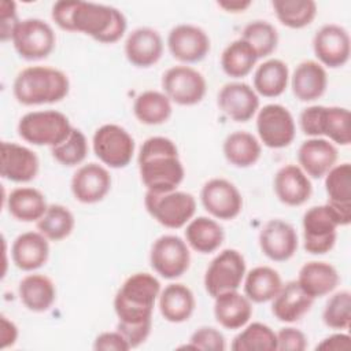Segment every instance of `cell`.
Segmentation results:
<instances>
[{
    "mask_svg": "<svg viewBox=\"0 0 351 351\" xmlns=\"http://www.w3.org/2000/svg\"><path fill=\"white\" fill-rule=\"evenodd\" d=\"M137 163L141 182L148 192L176 191L185 177L176 143L163 136L149 137L141 144Z\"/></svg>",
    "mask_w": 351,
    "mask_h": 351,
    "instance_id": "obj_1",
    "label": "cell"
},
{
    "mask_svg": "<svg viewBox=\"0 0 351 351\" xmlns=\"http://www.w3.org/2000/svg\"><path fill=\"white\" fill-rule=\"evenodd\" d=\"M160 291L159 280L149 273L129 276L114 298L118 325H152V313Z\"/></svg>",
    "mask_w": 351,
    "mask_h": 351,
    "instance_id": "obj_2",
    "label": "cell"
},
{
    "mask_svg": "<svg viewBox=\"0 0 351 351\" xmlns=\"http://www.w3.org/2000/svg\"><path fill=\"white\" fill-rule=\"evenodd\" d=\"M69 90V77L49 66H29L16 74L12 84L14 97L23 106L58 103Z\"/></svg>",
    "mask_w": 351,
    "mask_h": 351,
    "instance_id": "obj_3",
    "label": "cell"
},
{
    "mask_svg": "<svg viewBox=\"0 0 351 351\" xmlns=\"http://www.w3.org/2000/svg\"><path fill=\"white\" fill-rule=\"evenodd\" d=\"M128 21L112 5L73 0L69 32L84 33L103 44L117 43L126 32Z\"/></svg>",
    "mask_w": 351,
    "mask_h": 351,
    "instance_id": "obj_4",
    "label": "cell"
},
{
    "mask_svg": "<svg viewBox=\"0 0 351 351\" xmlns=\"http://www.w3.org/2000/svg\"><path fill=\"white\" fill-rule=\"evenodd\" d=\"M299 125L302 132L310 137L325 136L339 145L351 143V114L346 107H306L299 115Z\"/></svg>",
    "mask_w": 351,
    "mask_h": 351,
    "instance_id": "obj_5",
    "label": "cell"
},
{
    "mask_svg": "<svg viewBox=\"0 0 351 351\" xmlns=\"http://www.w3.org/2000/svg\"><path fill=\"white\" fill-rule=\"evenodd\" d=\"M71 130L69 118L55 110L32 111L18 122L19 137L33 145L56 147L69 137Z\"/></svg>",
    "mask_w": 351,
    "mask_h": 351,
    "instance_id": "obj_6",
    "label": "cell"
},
{
    "mask_svg": "<svg viewBox=\"0 0 351 351\" xmlns=\"http://www.w3.org/2000/svg\"><path fill=\"white\" fill-rule=\"evenodd\" d=\"M144 206L158 223L169 229H180L185 226L196 213L195 196L177 189L165 193L147 191Z\"/></svg>",
    "mask_w": 351,
    "mask_h": 351,
    "instance_id": "obj_7",
    "label": "cell"
},
{
    "mask_svg": "<svg viewBox=\"0 0 351 351\" xmlns=\"http://www.w3.org/2000/svg\"><path fill=\"white\" fill-rule=\"evenodd\" d=\"M92 147L99 160L111 167H126L134 155V140L130 133L115 123H106L96 129L92 137Z\"/></svg>",
    "mask_w": 351,
    "mask_h": 351,
    "instance_id": "obj_8",
    "label": "cell"
},
{
    "mask_svg": "<svg viewBox=\"0 0 351 351\" xmlns=\"http://www.w3.org/2000/svg\"><path fill=\"white\" fill-rule=\"evenodd\" d=\"M245 259L237 250L221 251L207 266L204 273L206 292L215 298L223 292L237 291L245 277Z\"/></svg>",
    "mask_w": 351,
    "mask_h": 351,
    "instance_id": "obj_9",
    "label": "cell"
},
{
    "mask_svg": "<svg viewBox=\"0 0 351 351\" xmlns=\"http://www.w3.org/2000/svg\"><path fill=\"white\" fill-rule=\"evenodd\" d=\"M11 41L22 59L40 60L55 48L56 36L49 23L38 18H26L18 22Z\"/></svg>",
    "mask_w": 351,
    "mask_h": 351,
    "instance_id": "obj_10",
    "label": "cell"
},
{
    "mask_svg": "<svg viewBox=\"0 0 351 351\" xmlns=\"http://www.w3.org/2000/svg\"><path fill=\"white\" fill-rule=\"evenodd\" d=\"M302 226L303 247L308 254L322 255L335 247L339 222L326 203L310 207L303 215Z\"/></svg>",
    "mask_w": 351,
    "mask_h": 351,
    "instance_id": "obj_11",
    "label": "cell"
},
{
    "mask_svg": "<svg viewBox=\"0 0 351 351\" xmlns=\"http://www.w3.org/2000/svg\"><path fill=\"white\" fill-rule=\"evenodd\" d=\"M149 263L160 277L166 280L178 278L189 269V245L176 234H163L151 245Z\"/></svg>",
    "mask_w": 351,
    "mask_h": 351,
    "instance_id": "obj_12",
    "label": "cell"
},
{
    "mask_svg": "<svg viewBox=\"0 0 351 351\" xmlns=\"http://www.w3.org/2000/svg\"><path fill=\"white\" fill-rule=\"evenodd\" d=\"M162 88L170 101L180 106H195L204 99L207 82L203 74L196 69L180 64L163 73Z\"/></svg>",
    "mask_w": 351,
    "mask_h": 351,
    "instance_id": "obj_13",
    "label": "cell"
},
{
    "mask_svg": "<svg viewBox=\"0 0 351 351\" xmlns=\"http://www.w3.org/2000/svg\"><path fill=\"white\" fill-rule=\"evenodd\" d=\"M256 132L261 143L269 148L288 147L296 134V125L289 110L281 104H266L256 115Z\"/></svg>",
    "mask_w": 351,
    "mask_h": 351,
    "instance_id": "obj_14",
    "label": "cell"
},
{
    "mask_svg": "<svg viewBox=\"0 0 351 351\" xmlns=\"http://www.w3.org/2000/svg\"><path fill=\"white\" fill-rule=\"evenodd\" d=\"M200 200L204 210L217 219H233L243 210L240 191L225 178L208 180L200 191Z\"/></svg>",
    "mask_w": 351,
    "mask_h": 351,
    "instance_id": "obj_15",
    "label": "cell"
},
{
    "mask_svg": "<svg viewBox=\"0 0 351 351\" xmlns=\"http://www.w3.org/2000/svg\"><path fill=\"white\" fill-rule=\"evenodd\" d=\"M313 49L322 66L337 69L344 66L351 53V38L348 32L336 23H326L321 26L314 38Z\"/></svg>",
    "mask_w": 351,
    "mask_h": 351,
    "instance_id": "obj_16",
    "label": "cell"
},
{
    "mask_svg": "<svg viewBox=\"0 0 351 351\" xmlns=\"http://www.w3.org/2000/svg\"><path fill=\"white\" fill-rule=\"evenodd\" d=\"M210 37L207 33L191 23L174 26L167 36V47L174 59L182 63H197L210 52Z\"/></svg>",
    "mask_w": 351,
    "mask_h": 351,
    "instance_id": "obj_17",
    "label": "cell"
},
{
    "mask_svg": "<svg viewBox=\"0 0 351 351\" xmlns=\"http://www.w3.org/2000/svg\"><path fill=\"white\" fill-rule=\"evenodd\" d=\"M299 240L295 228L282 219L267 221L259 232V247L265 256L274 262H285L298 251Z\"/></svg>",
    "mask_w": 351,
    "mask_h": 351,
    "instance_id": "obj_18",
    "label": "cell"
},
{
    "mask_svg": "<svg viewBox=\"0 0 351 351\" xmlns=\"http://www.w3.org/2000/svg\"><path fill=\"white\" fill-rule=\"evenodd\" d=\"M71 193L84 204H93L106 197L111 189V176L99 163H86L75 170L71 178Z\"/></svg>",
    "mask_w": 351,
    "mask_h": 351,
    "instance_id": "obj_19",
    "label": "cell"
},
{
    "mask_svg": "<svg viewBox=\"0 0 351 351\" xmlns=\"http://www.w3.org/2000/svg\"><path fill=\"white\" fill-rule=\"evenodd\" d=\"M217 104L232 121L247 122L259 108V96L245 82H229L219 89Z\"/></svg>",
    "mask_w": 351,
    "mask_h": 351,
    "instance_id": "obj_20",
    "label": "cell"
},
{
    "mask_svg": "<svg viewBox=\"0 0 351 351\" xmlns=\"http://www.w3.org/2000/svg\"><path fill=\"white\" fill-rule=\"evenodd\" d=\"M0 174L12 182H29L36 178L40 162L36 152L16 143H1Z\"/></svg>",
    "mask_w": 351,
    "mask_h": 351,
    "instance_id": "obj_21",
    "label": "cell"
},
{
    "mask_svg": "<svg viewBox=\"0 0 351 351\" xmlns=\"http://www.w3.org/2000/svg\"><path fill=\"white\" fill-rule=\"evenodd\" d=\"M273 188L277 199L291 207L304 204L313 193V185L308 176L293 163H288L277 170Z\"/></svg>",
    "mask_w": 351,
    "mask_h": 351,
    "instance_id": "obj_22",
    "label": "cell"
},
{
    "mask_svg": "<svg viewBox=\"0 0 351 351\" xmlns=\"http://www.w3.org/2000/svg\"><path fill=\"white\" fill-rule=\"evenodd\" d=\"M337 148L322 137L303 141L298 149L299 167L311 178H322L336 165Z\"/></svg>",
    "mask_w": 351,
    "mask_h": 351,
    "instance_id": "obj_23",
    "label": "cell"
},
{
    "mask_svg": "<svg viewBox=\"0 0 351 351\" xmlns=\"http://www.w3.org/2000/svg\"><path fill=\"white\" fill-rule=\"evenodd\" d=\"M125 56L136 67L154 66L163 53V40L152 27H137L125 41Z\"/></svg>",
    "mask_w": 351,
    "mask_h": 351,
    "instance_id": "obj_24",
    "label": "cell"
},
{
    "mask_svg": "<svg viewBox=\"0 0 351 351\" xmlns=\"http://www.w3.org/2000/svg\"><path fill=\"white\" fill-rule=\"evenodd\" d=\"M49 256L48 239L40 232L21 233L11 245L14 265L23 271H33L44 266Z\"/></svg>",
    "mask_w": 351,
    "mask_h": 351,
    "instance_id": "obj_25",
    "label": "cell"
},
{
    "mask_svg": "<svg viewBox=\"0 0 351 351\" xmlns=\"http://www.w3.org/2000/svg\"><path fill=\"white\" fill-rule=\"evenodd\" d=\"M271 302L273 315L281 322L292 324L303 318L304 314L310 311L314 299L300 288L296 280H293L282 284L280 292Z\"/></svg>",
    "mask_w": 351,
    "mask_h": 351,
    "instance_id": "obj_26",
    "label": "cell"
},
{
    "mask_svg": "<svg viewBox=\"0 0 351 351\" xmlns=\"http://www.w3.org/2000/svg\"><path fill=\"white\" fill-rule=\"evenodd\" d=\"M298 284L314 300L332 293L340 282L336 267L328 262L310 261L304 263L298 274Z\"/></svg>",
    "mask_w": 351,
    "mask_h": 351,
    "instance_id": "obj_27",
    "label": "cell"
},
{
    "mask_svg": "<svg viewBox=\"0 0 351 351\" xmlns=\"http://www.w3.org/2000/svg\"><path fill=\"white\" fill-rule=\"evenodd\" d=\"M214 317L225 329H241L252 317V302L239 291L223 292L214 298Z\"/></svg>",
    "mask_w": 351,
    "mask_h": 351,
    "instance_id": "obj_28",
    "label": "cell"
},
{
    "mask_svg": "<svg viewBox=\"0 0 351 351\" xmlns=\"http://www.w3.org/2000/svg\"><path fill=\"white\" fill-rule=\"evenodd\" d=\"M292 92L300 101H314L319 99L328 86L325 67L315 60L299 63L291 77Z\"/></svg>",
    "mask_w": 351,
    "mask_h": 351,
    "instance_id": "obj_29",
    "label": "cell"
},
{
    "mask_svg": "<svg viewBox=\"0 0 351 351\" xmlns=\"http://www.w3.org/2000/svg\"><path fill=\"white\" fill-rule=\"evenodd\" d=\"M158 300L162 317L173 324L188 321L196 307L193 292L180 282L165 287V289L160 291Z\"/></svg>",
    "mask_w": 351,
    "mask_h": 351,
    "instance_id": "obj_30",
    "label": "cell"
},
{
    "mask_svg": "<svg viewBox=\"0 0 351 351\" xmlns=\"http://www.w3.org/2000/svg\"><path fill=\"white\" fill-rule=\"evenodd\" d=\"M18 293L22 304L34 313H44L49 310L56 299L53 281L38 273L25 276L19 281Z\"/></svg>",
    "mask_w": 351,
    "mask_h": 351,
    "instance_id": "obj_31",
    "label": "cell"
},
{
    "mask_svg": "<svg viewBox=\"0 0 351 351\" xmlns=\"http://www.w3.org/2000/svg\"><path fill=\"white\" fill-rule=\"evenodd\" d=\"M225 239L222 226L210 217L192 218L185 228L186 244L199 254H211L217 251Z\"/></svg>",
    "mask_w": 351,
    "mask_h": 351,
    "instance_id": "obj_32",
    "label": "cell"
},
{
    "mask_svg": "<svg viewBox=\"0 0 351 351\" xmlns=\"http://www.w3.org/2000/svg\"><path fill=\"white\" fill-rule=\"evenodd\" d=\"M8 213L21 222H37L48 208L45 196L33 186H19L7 197Z\"/></svg>",
    "mask_w": 351,
    "mask_h": 351,
    "instance_id": "obj_33",
    "label": "cell"
},
{
    "mask_svg": "<svg viewBox=\"0 0 351 351\" xmlns=\"http://www.w3.org/2000/svg\"><path fill=\"white\" fill-rule=\"evenodd\" d=\"M281 287V276L270 266H256L244 277V295L254 303L273 300Z\"/></svg>",
    "mask_w": 351,
    "mask_h": 351,
    "instance_id": "obj_34",
    "label": "cell"
},
{
    "mask_svg": "<svg viewBox=\"0 0 351 351\" xmlns=\"http://www.w3.org/2000/svg\"><path fill=\"white\" fill-rule=\"evenodd\" d=\"M289 82V70L280 59H267L254 73V90L263 97L282 95Z\"/></svg>",
    "mask_w": 351,
    "mask_h": 351,
    "instance_id": "obj_35",
    "label": "cell"
},
{
    "mask_svg": "<svg viewBox=\"0 0 351 351\" xmlns=\"http://www.w3.org/2000/svg\"><path fill=\"white\" fill-rule=\"evenodd\" d=\"M226 160L234 167H250L255 165L262 154V147L259 140L244 130H237L230 133L222 147Z\"/></svg>",
    "mask_w": 351,
    "mask_h": 351,
    "instance_id": "obj_36",
    "label": "cell"
},
{
    "mask_svg": "<svg viewBox=\"0 0 351 351\" xmlns=\"http://www.w3.org/2000/svg\"><path fill=\"white\" fill-rule=\"evenodd\" d=\"M170 99L159 90H145L137 95L133 103V114L144 125L165 123L171 115Z\"/></svg>",
    "mask_w": 351,
    "mask_h": 351,
    "instance_id": "obj_37",
    "label": "cell"
},
{
    "mask_svg": "<svg viewBox=\"0 0 351 351\" xmlns=\"http://www.w3.org/2000/svg\"><path fill=\"white\" fill-rule=\"evenodd\" d=\"M256 62V52L243 38L228 44L221 55V67L223 73L232 78H243L248 75Z\"/></svg>",
    "mask_w": 351,
    "mask_h": 351,
    "instance_id": "obj_38",
    "label": "cell"
},
{
    "mask_svg": "<svg viewBox=\"0 0 351 351\" xmlns=\"http://www.w3.org/2000/svg\"><path fill=\"white\" fill-rule=\"evenodd\" d=\"M271 7L277 19L289 29L306 27L317 15V3L313 0H273Z\"/></svg>",
    "mask_w": 351,
    "mask_h": 351,
    "instance_id": "obj_39",
    "label": "cell"
},
{
    "mask_svg": "<svg viewBox=\"0 0 351 351\" xmlns=\"http://www.w3.org/2000/svg\"><path fill=\"white\" fill-rule=\"evenodd\" d=\"M233 351H277V335L266 324L252 322L234 336Z\"/></svg>",
    "mask_w": 351,
    "mask_h": 351,
    "instance_id": "obj_40",
    "label": "cell"
},
{
    "mask_svg": "<svg viewBox=\"0 0 351 351\" xmlns=\"http://www.w3.org/2000/svg\"><path fill=\"white\" fill-rule=\"evenodd\" d=\"M37 230L51 241L69 237L75 226L73 213L62 204H48L44 215L36 222Z\"/></svg>",
    "mask_w": 351,
    "mask_h": 351,
    "instance_id": "obj_41",
    "label": "cell"
},
{
    "mask_svg": "<svg viewBox=\"0 0 351 351\" xmlns=\"http://www.w3.org/2000/svg\"><path fill=\"white\" fill-rule=\"evenodd\" d=\"M241 38L254 48L258 59L271 55L278 44V33L276 27L266 21H252L245 25Z\"/></svg>",
    "mask_w": 351,
    "mask_h": 351,
    "instance_id": "obj_42",
    "label": "cell"
},
{
    "mask_svg": "<svg viewBox=\"0 0 351 351\" xmlns=\"http://www.w3.org/2000/svg\"><path fill=\"white\" fill-rule=\"evenodd\" d=\"M88 151H89V147H88V140L85 134L75 128H73L71 133L63 143L51 148V154L53 159L58 163L67 167L82 163L88 155Z\"/></svg>",
    "mask_w": 351,
    "mask_h": 351,
    "instance_id": "obj_43",
    "label": "cell"
},
{
    "mask_svg": "<svg viewBox=\"0 0 351 351\" xmlns=\"http://www.w3.org/2000/svg\"><path fill=\"white\" fill-rule=\"evenodd\" d=\"M325 191L329 202L351 203V165H335L325 174Z\"/></svg>",
    "mask_w": 351,
    "mask_h": 351,
    "instance_id": "obj_44",
    "label": "cell"
},
{
    "mask_svg": "<svg viewBox=\"0 0 351 351\" xmlns=\"http://www.w3.org/2000/svg\"><path fill=\"white\" fill-rule=\"evenodd\" d=\"M324 324L330 329H348L351 322V293L350 291L336 292L329 298L322 311Z\"/></svg>",
    "mask_w": 351,
    "mask_h": 351,
    "instance_id": "obj_45",
    "label": "cell"
},
{
    "mask_svg": "<svg viewBox=\"0 0 351 351\" xmlns=\"http://www.w3.org/2000/svg\"><path fill=\"white\" fill-rule=\"evenodd\" d=\"M180 348L223 351V350H226V340H225V336L218 329H215L213 326H202L191 335L189 343Z\"/></svg>",
    "mask_w": 351,
    "mask_h": 351,
    "instance_id": "obj_46",
    "label": "cell"
},
{
    "mask_svg": "<svg viewBox=\"0 0 351 351\" xmlns=\"http://www.w3.org/2000/svg\"><path fill=\"white\" fill-rule=\"evenodd\" d=\"M277 351H304L308 346L306 335L296 328L287 326L277 333Z\"/></svg>",
    "mask_w": 351,
    "mask_h": 351,
    "instance_id": "obj_47",
    "label": "cell"
},
{
    "mask_svg": "<svg viewBox=\"0 0 351 351\" xmlns=\"http://www.w3.org/2000/svg\"><path fill=\"white\" fill-rule=\"evenodd\" d=\"M19 19L16 16V5L14 1L1 0L0 3V37L1 41L11 40L12 32L18 25Z\"/></svg>",
    "mask_w": 351,
    "mask_h": 351,
    "instance_id": "obj_48",
    "label": "cell"
},
{
    "mask_svg": "<svg viewBox=\"0 0 351 351\" xmlns=\"http://www.w3.org/2000/svg\"><path fill=\"white\" fill-rule=\"evenodd\" d=\"M95 351H128L130 350L129 343L121 332H101L93 341Z\"/></svg>",
    "mask_w": 351,
    "mask_h": 351,
    "instance_id": "obj_49",
    "label": "cell"
},
{
    "mask_svg": "<svg viewBox=\"0 0 351 351\" xmlns=\"http://www.w3.org/2000/svg\"><path fill=\"white\" fill-rule=\"evenodd\" d=\"M351 348V337L347 333H333L325 339H322L321 343L317 344L315 350L322 351H346Z\"/></svg>",
    "mask_w": 351,
    "mask_h": 351,
    "instance_id": "obj_50",
    "label": "cell"
},
{
    "mask_svg": "<svg viewBox=\"0 0 351 351\" xmlns=\"http://www.w3.org/2000/svg\"><path fill=\"white\" fill-rule=\"evenodd\" d=\"M18 326L8 319L5 315H1L0 319V340H1V348L5 350L8 347H12L18 340Z\"/></svg>",
    "mask_w": 351,
    "mask_h": 351,
    "instance_id": "obj_51",
    "label": "cell"
},
{
    "mask_svg": "<svg viewBox=\"0 0 351 351\" xmlns=\"http://www.w3.org/2000/svg\"><path fill=\"white\" fill-rule=\"evenodd\" d=\"M218 7H221L222 10L228 11V12H244L251 4L252 1L250 0H222L217 3Z\"/></svg>",
    "mask_w": 351,
    "mask_h": 351,
    "instance_id": "obj_52",
    "label": "cell"
}]
</instances>
